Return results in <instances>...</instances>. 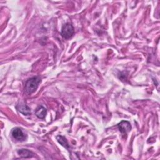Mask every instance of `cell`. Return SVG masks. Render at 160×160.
Listing matches in <instances>:
<instances>
[{
    "label": "cell",
    "instance_id": "obj_2",
    "mask_svg": "<svg viewBox=\"0 0 160 160\" xmlns=\"http://www.w3.org/2000/svg\"><path fill=\"white\" fill-rule=\"evenodd\" d=\"M74 32V31L72 25L70 23H66L62 27L61 34L63 38L68 39L72 36Z\"/></svg>",
    "mask_w": 160,
    "mask_h": 160
},
{
    "label": "cell",
    "instance_id": "obj_7",
    "mask_svg": "<svg viewBox=\"0 0 160 160\" xmlns=\"http://www.w3.org/2000/svg\"><path fill=\"white\" fill-rule=\"evenodd\" d=\"M18 153L19 154V156H21L22 158H31L32 156H33L34 153H32L31 151H30L28 149H19L18 151Z\"/></svg>",
    "mask_w": 160,
    "mask_h": 160
},
{
    "label": "cell",
    "instance_id": "obj_1",
    "mask_svg": "<svg viewBox=\"0 0 160 160\" xmlns=\"http://www.w3.org/2000/svg\"><path fill=\"white\" fill-rule=\"evenodd\" d=\"M40 82L41 79L39 76H34L29 78L25 84V90L26 93L29 94L33 93L38 89Z\"/></svg>",
    "mask_w": 160,
    "mask_h": 160
},
{
    "label": "cell",
    "instance_id": "obj_5",
    "mask_svg": "<svg viewBox=\"0 0 160 160\" xmlns=\"http://www.w3.org/2000/svg\"><path fill=\"white\" fill-rule=\"evenodd\" d=\"M16 108L19 112H21V114L26 115V116L30 115L31 113L30 108L28 106H27L26 104H23V103L18 104V105H16Z\"/></svg>",
    "mask_w": 160,
    "mask_h": 160
},
{
    "label": "cell",
    "instance_id": "obj_6",
    "mask_svg": "<svg viewBox=\"0 0 160 160\" xmlns=\"http://www.w3.org/2000/svg\"><path fill=\"white\" fill-rule=\"evenodd\" d=\"M46 113H47V110L42 106H38L35 111L36 116L39 119H44L46 115Z\"/></svg>",
    "mask_w": 160,
    "mask_h": 160
},
{
    "label": "cell",
    "instance_id": "obj_4",
    "mask_svg": "<svg viewBox=\"0 0 160 160\" xmlns=\"http://www.w3.org/2000/svg\"><path fill=\"white\" fill-rule=\"evenodd\" d=\"M118 126L120 132L123 134H126L131 129V124L128 121H122L118 124Z\"/></svg>",
    "mask_w": 160,
    "mask_h": 160
},
{
    "label": "cell",
    "instance_id": "obj_3",
    "mask_svg": "<svg viewBox=\"0 0 160 160\" xmlns=\"http://www.w3.org/2000/svg\"><path fill=\"white\" fill-rule=\"evenodd\" d=\"M11 135L16 140L19 141H25L26 139V134L19 128H13L11 131Z\"/></svg>",
    "mask_w": 160,
    "mask_h": 160
},
{
    "label": "cell",
    "instance_id": "obj_8",
    "mask_svg": "<svg viewBox=\"0 0 160 160\" xmlns=\"http://www.w3.org/2000/svg\"><path fill=\"white\" fill-rule=\"evenodd\" d=\"M56 139L58 140V141L64 147H65L66 148L68 149L69 146V144L66 139V138L64 136H61V135H59V136H56Z\"/></svg>",
    "mask_w": 160,
    "mask_h": 160
}]
</instances>
